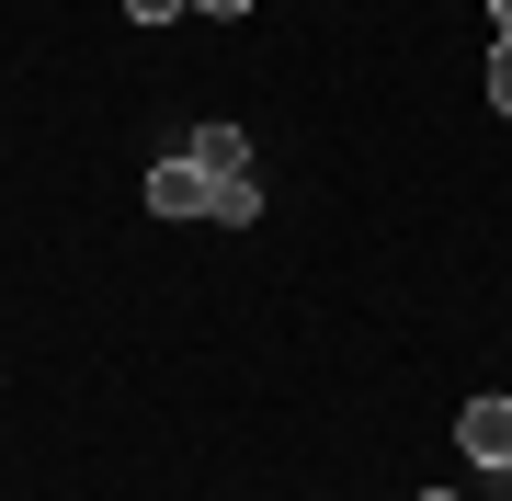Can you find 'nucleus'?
Here are the masks:
<instances>
[{
    "mask_svg": "<svg viewBox=\"0 0 512 501\" xmlns=\"http://www.w3.org/2000/svg\"><path fill=\"white\" fill-rule=\"evenodd\" d=\"M148 217H217V183L194 160H148Z\"/></svg>",
    "mask_w": 512,
    "mask_h": 501,
    "instance_id": "nucleus-1",
    "label": "nucleus"
},
{
    "mask_svg": "<svg viewBox=\"0 0 512 501\" xmlns=\"http://www.w3.org/2000/svg\"><path fill=\"white\" fill-rule=\"evenodd\" d=\"M456 445H467V467H512V399H467Z\"/></svg>",
    "mask_w": 512,
    "mask_h": 501,
    "instance_id": "nucleus-2",
    "label": "nucleus"
},
{
    "mask_svg": "<svg viewBox=\"0 0 512 501\" xmlns=\"http://www.w3.org/2000/svg\"><path fill=\"white\" fill-rule=\"evenodd\" d=\"M183 160L205 171V183H251V137H239V126H194Z\"/></svg>",
    "mask_w": 512,
    "mask_h": 501,
    "instance_id": "nucleus-3",
    "label": "nucleus"
},
{
    "mask_svg": "<svg viewBox=\"0 0 512 501\" xmlns=\"http://www.w3.org/2000/svg\"><path fill=\"white\" fill-rule=\"evenodd\" d=\"M262 217V183H217V228H251Z\"/></svg>",
    "mask_w": 512,
    "mask_h": 501,
    "instance_id": "nucleus-4",
    "label": "nucleus"
},
{
    "mask_svg": "<svg viewBox=\"0 0 512 501\" xmlns=\"http://www.w3.org/2000/svg\"><path fill=\"white\" fill-rule=\"evenodd\" d=\"M490 114H512V35L490 46Z\"/></svg>",
    "mask_w": 512,
    "mask_h": 501,
    "instance_id": "nucleus-5",
    "label": "nucleus"
},
{
    "mask_svg": "<svg viewBox=\"0 0 512 501\" xmlns=\"http://www.w3.org/2000/svg\"><path fill=\"white\" fill-rule=\"evenodd\" d=\"M126 12H137V23H183L194 0H126Z\"/></svg>",
    "mask_w": 512,
    "mask_h": 501,
    "instance_id": "nucleus-6",
    "label": "nucleus"
},
{
    "mask_svg": "<svg viewBox=\"0 0 512 501\" xmlns=\"http://www.w3.org/2000/svg\"><path fill=\"white\" fill-rule=\"evenodd\" d=\"M194 12H217V23H239V12H251V0H194Z\"/></svg>",
    "mask_w": 512,
    "mask_h": 501,
    "instance_id": "nucleus-7",
    "label": "nucleus"
},
{
    "mask_svg": "<svg viewBox=\"0 0 512 501\" xmlns=\"http://www.w3.org/2000/svg\"><path fill=\"white\" fill-rule=\"evenodd\" d=\"M490 23H501V35H512V0H490Z\"/></svg>",
    "mask_w": 512,
    "mask_h": 501,
    "instance_id": "nucleus-8",
    "label": "nucleus"
},
{
    "mask_svg": "<svg viewBox=\"0 0 512 501\" xmlns=\"http://www.w3.org/2000/svg\"><path fill=\"white\" fill-rule=\"evenodd\" d=\"M421 501H456V490H421Z\"/></svg>",
    "mask_w": 512,
    "mask_h": 501,
    "instance_id": "nucleus-9",
    "label": "nucleus"
}]
</instances>
